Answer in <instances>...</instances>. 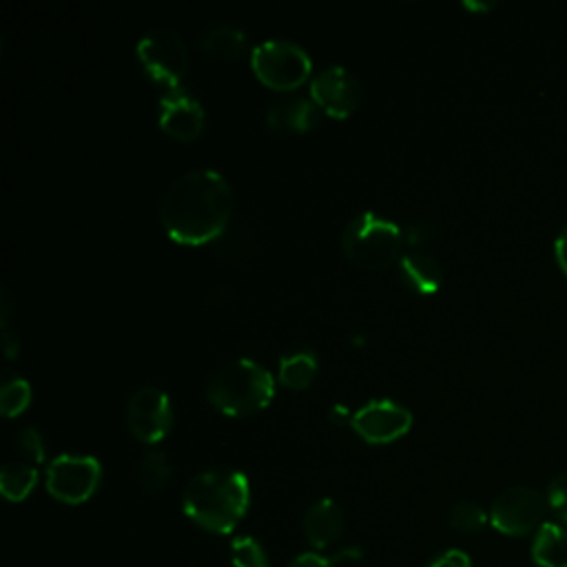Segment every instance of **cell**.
I'll list each match as a JSON object with an SVG mask.
<instances>
[{
    "label": "cell",
    "mask_w": 567,
    "mask_h": 567,
    "mask_svg": "<svg viewBox=\"0 0 567 567\" xmlns=\"http://www.w3.org/2000/svg\"><path fill=\"white\" fill-rule=\"evenodd\" d=\"M401 279L408 288H412L419 295H432L439 290L443 281V268L439 259L430 252H408L401 257Z\"/></svg>",
    "instance_id": "cell-15"
},
{
    "label": "cell",
    "mask_w": 567,
    "mask_h": 567,
    "mask_svg": "<svg viewBox=\"0 0 567 567\" xmlns=\"http://www.w3.org/2000/svg\"><path fill=\"white\" fill-rule=\"evenodd\" d=\"M465 7H470V9H489L492 4H474V2H465Z\"/></svg>",
    "instance_id": "cell-30"
},
{
    "label": "cell",
    "mask_w": 567,
    "mask_h": 567,
    "mask_svg": "<svg viewBox=\"0 0 567 567\" xmlns=\"http://www.w3.org/2000/svg\"><path fill=\"white\" fill-rule=\"evenodd\" d=\"M427 567H472V560L463 549H447L436 556Z\"/></svg>",
    "instance_id": "cell-26"
},
{
    "label": "cell",
    "mask_w": 567,
    "mask_h": 567,
    "mask_svg": "<svg viewBox=\"0 0 567 567\" xmlns=\"http://www.w3.org/2000/svg\"><path fill=\"white\" fill-rule=\"evenodd\" d=\"M233 567H270L268 554L252 536H239L230 543Z\"/></svg>",
    "instance_id": "cell-22"
},
{
    "label": "cell",
    "mask_w": 567,
    "mask_h": 567,
    "mask_svg": "<svg viewBox=\"0 0 567 567\" xmlns=\"http://www.w3.org/2000/svg\"><path fill=\"white\" fill-rule=\"evenodd\" d=\"M532 558L538 567H567V529L543 523L532 543Z\"/></svg>",
    "instance_id": "cell-16"
},
{
    "label": "cell",
    "mask_w": 567,
    "mask_h": 567,
    "mask_svg": "<svg viewBox=\"0 0 567 567\" xmlns=\"http://www.w3.org/2000/svg\"><path fill=\"white\" fill-rule=\"evenodd\" d=\"M137 478H140V485L146 489V492H159L166 487L168 478H171V463H168V456L159 450H151L146 452L142 458H140V465H137Z\"/></svg>",
    "instance_id": "cell-20"
},
{
    "label": "cell",
    "mask_w": 567,
    "mask_h": 567,
    "mask_svg": "<svg viewBox=\"0 0 567 567\" xmlns=\"http://www.w3.org/2000/svg\"><path fill=\"white\" fill-rule=\"evenodd\" d=\"M547 507L567 523V472H560L551 478L549 487H547Z\"/></svg>",
    "instance_id": "cell-25"
},
{
    "label": "cell",
    "mask_w": 567,
    "mask_h": 567,
    "mask_svg": "<svg viewBox=\"0 0 567 567\" xmlns=\"http://www.w3.org/2000/svg\"><path fill=\"white\" fill-rule=\"evenodd\" d=\"M330 419H332V421H337V423H343V421L348 419V410H346L343 405H334V408H332Z\"/></svg>",
    "instance_id": "cell-29"
},
{
    "label": "cell",
    "mask_w": 567,
    "mask_h": 567,
    "mask_svg": "<svg viewBox=\"0 0 567 567\" xmlns=\"http://www.w3.org/2000/svg\"><path fill=\"white\" fill-rule=\"evenodd\" d=\"M286 567H337V565L332 558H326L317 551H306V554L295 556Z\"/></svg>",
    "instance_id": "cell-27"
},
{
    "label": "cell",
    "mask_w": 567,
    "mask_h": 567,
    "mask_svg": "<svg viewBox=\"0 0 567 567\" xmlns=\"http://www.w3.org/2000/svg\"><path fill=\"white\" fill-rule=\"evenodd\" d=\"M343 512L332 498L312 503L303 516V536L312 549H326L343 534Z\"/></svg>",
    "instance_id": "cell-13"
},
{
    "label": "cell",
    "mask_w": 567,
    "mask_h": 567,
    "mask_svg": "<svg viewBox=\"0 0 567 567\" xmlns=\"http://www.w3.org/2000/svg\"><path fill=\"white\" fill-rule=\"evenodd\" d=\"M255 75L270 89H297L310 75L312 62L308 53L290 40H266L250 53Z\"/></svg>",
    "instance_id": "cell-5"
},
{
    "label": "cell",
    "mask_w": 567,
    "mask_h": 567,
    "mask_svg": "<svg viewBox=\"0 0 567 567\" xmlns=\"http://www.w3.org/2000/svg\"><path fill=\"white\" fill-rule=\"evenodd\" d=\"M159 126L175 140L190 142L204 128V109L182 89L166 91L159 100Z\"/></svg>",
    "instance_id": "cell-12"
},
{
    "label": "cell",
    "mask_w": 567,
    "mask_h": 567,
    "mask_svg": "<svg viewBox=\"0 0 567 567\" xmlns=\"http://www.w3.org/2000/svg\"><path fill=\"white\" fill-rule=\"evenodd\" d=\"M250 505V485L244 472L213 467L195 474L184 492V514L206 532L230 534Z\"/></svg>",
    "instance_id": "cell-2"
},
{
    "label": "cell",
    "mask_w": 567,
    "mask_h": 567,
    "mask_svg": "<svg viewBox=\"0 0 567 567\" xmlns=\"http://www.w3.org/2000/svg\"><path fill=\"white\" fill-rule=\"evenodd\" d=\"M173 423V410L168 396L153 385L137 388L126 403V425L131 434L142 443L162 441Z\"/></svg>",
    "instance_id": "cell-9"
},
{
    "label": "cell",
    "mask_w": 567,
    "mask_h": 567,
    "mask_svg": "<svg viewBox=\"0 0 567 567\" xmlns=\"http://www.w3.org/2000/svg\"><path fill=\"white\" fill-rule=\"evenodd\" d=\"M16 445L29 465H38L44 461V441L35 427H22L18 432Z\"/></svg>",
    "instance_id": "cell-24"
},
{
    "label": "cell",
    "mask_w": 567,
    "mask_h": 567,
    "mask_svg": "<svg viewBox=\"0 0 567 567\" xmlns=\"http://www.w3.org/2000/svg\"><path fill=\"white\" fill-rule=\"evenodd\" d=\"M401 228L370 210L350 219L341 237L346 257L354 266L372 270L390 266L401 252Z\"/></svg>",
    "instance_id": "cell-4"
},
{
    "label": "cell",
    "mask_w": 567,
    "mask_h": 567,
    "mask_svg": "<svg viewBox=\"0 0 567 567\" xmlns=\"http://www.w3.org/2000/svg\"><path fill=\"white\" fill-rule=\"evenodd\" d=\"M554 250H556V261H558V266H560L563 272L567 275V226H565V228L560 230V235L556 237Z\"/></svg>",
    "instance_id": "cell-28"
},
{
    "label": "cell",
    "mask_w": 567,
    "mask_h": 567,
    "mask_svg": "<svg viewBox=\"0 0 567 567\" xmlns=\"http://www.w3.org/2000/svg\"><path fill=\"white\" fill-rule=\"evenodd\" d=\"M199 47L213 60H235L246 49V33L235 24H215L202 35Z\"/></svg>",
    "instance_id": "cell-17"
},
{
    "label": "cell",
    "mask_w": 567,
    "mask_h": 567,
    "mask_svg": "<svg viewBox=\"0 0 567 567\" xmlns=\"http://www.w3.org/2000/svg\"><path fill=\"white\" fill-rule=\"evenodd\" d=\"M319 122L317 104L306 97L275 102L266 113V126L275 133H306Z\"/></svg>",
    "instance_id": "cell-14"
},
{
    "label": "cell",
    "mask_w": 567,
    "mask_h": 567,
    "mask_svg": "<svg viewBox=\"0 0 567 567\" xmlns=\"http://www.w3.org/2000/svg\"><path fill=\"white\" fill-rule=\"evenodd\" d=\"M272 394V374L250 359H235L221 365L208 383L210 403L230 416H248L264 410Z\"/></svg>",
    "instance_id": "cell-3"
},
{
    "label": "cell",
    "mask_w": 567,
    "mask_h": 567,
    "mask_svg": "<svg viewBox=\"0 0 567 567\" xmlns=\"http://www.w3.org/2000/svg\"><path fill=\"white\" fill-rule=\"evenodd\" d=\"M310 95L328 115L348 117L361 102V86L346 66H328L312 80Z\"/></svg>",
    "instance_id": "cell-11"
},
{
    "label": "cell",
    "mask_w": 567,
    "mask_h": 567,
    "mask_svg": "<svg viewBox=\"0 0 567 567\" xmlns=\"http://www.w3.org/2000/svg\"><path fill=\"white\" fill-rule=\"evenodd\" d=\"M547 498L527 485H514L503 489L492 507L489 523L505 536H525L543 525Z\"/></svg>",
    "instance_id": "cell-7"
},
{
    "label": "cell",
    "mask_w": 567,
    "mask_h": 567,
    "mask_svg": "<svg viewBox=\"0 0 567 567\" xmlns=\"http://www.w3.org/2000/svg\"><path fill=\"white\" fill-rule=\"evenodd\" d=\"M102 481V467L93 456L60 454L47 465L49 494L66 505L89 501Z\"/></svg>",
    "instance_id": "cell-6"
},
{
    "label": "cell",
    "mask_w": 567,
    "mask_h": 567,
    "mask_svg": "<svg viewBox=\"0 0 567 567\" xmlns=\"http://www.w3.org/2000/svg\"><path fill=\"white\" fill-rule=\"evenodd\" d=\"M447 520H450V527L461 532V534H476L485 527L487 514L474 501H458V503L452 505V509L447 514Z\"/></svg>",
    "instance_id": "cell-21"
},
{
    "label": "cell",
    "mask_w": 567,
    "mask_h": 567,
    "mask_svg": "<svg viewBox=\"0 0 567 567\" xmlns=\"http://www.w3.org/2000/svg\"><path fill=\"white\" fill-rule=\"evenodd\" d=\"M317 374V359L312 352H295L279 361V381L290 390H303Z\"/></svg>",
    "instance_id": "cell-19"
},
{
    "label": "cell",
    "mask_w": 567,
    "mask_h": 567,
    "mask_svg": "<svg viewBox=\"0 0 567 567\" xmlns=\"http://www.w3.org/2000/svg\"><path fill=\"white\" fill-rule=\"evenodd\" d=\"M38 483V470L29 463H4L0 470V492L7 501H24Z\"/></svg>",
    "instance_id": "cell-18"
},
{
    "label": "cell",
    "mask_w": 567,
    "mask_h": 567,
    "mask_svg": "<svg viewBox=\"0 0 567 567\" xmlns=\"http://www.w3.org/2000/svg\"><path fill=\"white\" fill-rule=\"evenodd\" d=\"M233 213L228 182L210 168L188 171L177 177L159 202V219L171 239L199 246L226 228Z\"/></svg>",
    "instance_id": "cell-1"
},
{
    "label": "cell",
    "mask_w": 567,
    "mask_h": 567,
    "mask_svg": "<svg viewBox=\"0 0 567 567\" xmlns=\"http://www.w3.org/2000/svg\"><path fill=\"white\" fill-rule=\"evenodd\" d=\"M137 60L144 71L155 80L168 86V91L179 89L188 71V51L182 38L166 29L148 31L137 42Z\"/></svg>",
    "instance_id": "cell-8"
},
{
    "label": "cell",
    "mask_w": 567,
    "mask_h": 567,
    "mask_svg": "<svg viewBox=\"0 0 567 567\" xmlns=\"http://www.w3.org/2000/svg\"><path fill=\"white\" fill-rule=\"evenodd\" d=\"M31 401V385L24 379H9L0 390V410L4 416H18Z\"/></svg>",
    "instance_id": "cell-23"
},
{
    "label": "cell",
    "mask_w": 567,
    "mask_h": 567,
    "mask_svg": "<svg viewBox=\"0 0 567 567\" xmlns=\"http://www.w3.org/2000/svg\"><path fill=\"white\" fill-rule=\"evenodd\" d=\"M350 425L368 443H390L410 430L412 414L390 399H377L359 408Z\"/></svg>",
    "instance_id": "cell-10"
}]
</instances>
